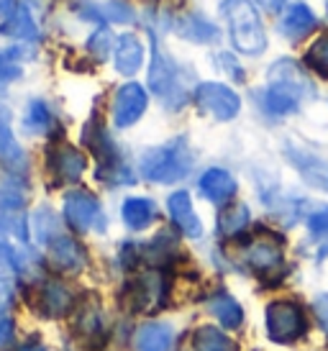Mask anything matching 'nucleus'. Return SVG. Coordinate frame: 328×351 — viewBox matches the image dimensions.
I'll use <instances>...</instances> for the list:
<instances>
[{
  "mask_svg": "<svg viewBox=\"0 0 328 351\" xmlns=\"http://www.w3.org/2000/svg\"><path fill=\"white\" fill-rule=\"evenodd\" d=\"M113 62L116 69L126 77H131L139 72L141 62H144V44L139 41L136 34H121L116 41V51H113Z\"/></svg>",
  "mask_w": 328,
  "mask_h": 351,
  "instance_id": "obj_19",
  "label": "nucleus"
},
{
  "mask_svg": "<svg viewBox=\"0 0 328 351\" xmlns=\"http://www.w3.org/2000/svg\"><path fill=\"white\" fill-rule=\"evenodd\" d=\"M326 8H328V3H326Z\"/></svg>",
  "mask_w": 328,
  "mask_h": 351,
  "instance_id": "obj_44",
  "label": "nucleus"
},
{
  "mask_svg": "<svg viewBox=\"0 0 328 351\" xmlns=\"http://www.w3.org/2000/svg\"><path fill=\"white\" fill-rule=\"evenodd\" d=\"M244 264L257 274H272L282 267V246L272 236H257L244 249Z\"/></svg>",
  "mask_w": 328,
  "mask_h": 351,
  "instance_id": "obj_11",
  "label": "nucleus"
},
{
  "mask_svg": "<svg viewBox=\"0 0 328 351\" xmlns=\"http://www.w3.org/2000/svg\"><path fill=\"white\" fill-rule=\"evenodd\" d=\"M169 282L159 269H146L121 290V302L131 313H156L167 302Z\"/></svg>",
  "mask_w": 328,
  "mask_h": 351,
  "instance_id": "obj_5",
  "label": "nucleus"
},
{
  "mask_svg": "<svg viewBox=\"0 0 328 351\" xmlns=\"http://www.w3.org/2000/svg\"><path fill=\"white\" fill-rule=\"evenodd\" d=\"M172 326L162 321H149L136 331V349L139 351H167L172 343Z\"/></svg>",
  "mask_w": 328,
  "mask_h": 351,
  "instance_id": "obj_23",
  "label": "nucleus"
},
{
  "mask_svg": "<svg viewBox=\"0 0 328 351\" xmlns=\"http://www.w3.org/2000/svg\"><path fill=\"white\" fill-rule=\"evenodd\" d=\"M47 252H49V262H51V267L59 269V272H80V269L87 264L82 244L75 241V239L67 234H59L57 239L47 246Z\"/></svg>",
  "mask_w": 328,
  "mask_h": 351,
  "instance_id": "obj_14",
  "label": "nucleus"
},
{
  "mask_svg": "<svg viewBox=\"0 0 328 351\" xmlns=\"http://www.w3.org/2000/svg\"><path fill=\"white\" fill-rule=\"evenodd\" d=\"M195 103L203 113H211L218 121H231L242 110V98L229 85L221 82H203L195 88Z\"/></svg>",
  "mask_w": 328,
  "mask_h": 351,
  "instance_id": "obj_8",
  "label": "nucleus"
},
{
  "mask_svg": "<svg viewBox=\"0 0 328 351\" xmlns=\"http://www.w3.org/2000/svg\"><path fill=\"white\" fill-rule=\"evenodd\" d=\"M257 5L261 10H267V13H285V5H288V0H257Z\"/></svg>",
  "mask_w": 328,
  "mask_h": 351,
  "instance_id": "obj_40",
  "label": "nucleus"
},
{
  "mask_svg": "<svg viewBox=\"0 0 328 351\" xmlns=\"http://www.w3.org/2000/svg\"><path fill=\"white\" fill-rule=\"evenodd\" d=\"M0 162L8 167L10 172H21L26 169V154L21 144L13 136V126H10V110L0 103Z\"/></svg>",
  "mask_w": 328,
  "mask_h": 351,
  "instance_id": "obj_18",
  "label": "nucleus"
},
{
  "mask_svg": "<svg viewBox=\"0 0 328 351\" xmlns=\"http://www.w3.org/2000/svg\"><path fill=\"white\" fill-rule=\"evenodd\" d=\"M47 167L49 172L57 177V182H78L85 172L87 159L78 147L57 141L47 152Z\"/></svg>",
  "mask_w": 328,
  "mask_h": 351,
  "instance_id": "obj_10",
  "label": "nucleus"
},
{
  "mask_svg": "<svg viewBox=\"0 0 328 351\" xmlns=\"http://www.w3.org/2000/svg\"><path fill=\"white\" fill-rule=\"evenodd\" d=\"M193 351H239L236 341L229 333H223L221 328L213 326H200L193 333Z\"/></svg>",
  "mask_w": 328,
  "mask_h": 351,
  "instance_id": "obj_27",
  "label": "nucleus"
},
{
  "mask_svg": "<svg viewBox=\"0 0 328 351\" xmlns=\"http://www.w3.org/2000/svg\"><path fill=\"white\" fill-rule=\"evenodd\" d=\"M121 218L131 231H144L146 226L154 223L156 218V205L149 197H128L121 205Z\"/></svg>",
  "mask_w": 328,
  "mask_h": 351,
  "instance_id": "obj_24",
  "label": "nucleus"
},
{
  "mask_svg": "<svg viewBox=\"0 0 328 351\" xmlns=\"http://www.w3.org/2000/svg\"><path fill=\"white\" fill-rule=\"evenodd\" d=\"M146 106H149L146 90L139 82H126L116 90V98H113V108H110L113 123L118 128L134 126L136 121L146 113Z\"/></svg>",
  "mask_w": 328,
  "mask_h": 351,
  "instance_id": "obj_9",
  "label": "nucleus"
},
{
  "mask_svg": "<svg viewBox=\"0 0 328 351\" xmlns=\"http://www.w3.org/2000/svg\"><path fill=\"white\" fill-rule=\"evenodd\" d=\"M26 256L21 252H16L13 246H8L5 241H0V274L5 272H19L26 274Z\"/></svg>",
  "mask_w": 328,
  "mask_h": 351,
  "instance_id": "obj_33",
  "label": "nucleus"
},
{
  "mask_svg": "<svg viewBox=\"0 0 328 351\" xmlns=\"http://www.w3.org/2000/svg\"><path fill=\"white\" fill-rule=\"evenodd\" d=\"M65 221L72 231H106V213L103 205L87 190H69L65 195Z\"/></svg>",
  "mask_w": 328,
  "mask_h": 351,
  "instance_id": "obj_7",
  "label": "nucleus"
},
{
  "mask_svg": "<svg viewBox=\"0 0 328 351\" xmlns=\"http://www.w3.org/2000/svg\"><path fill=\"white\" fill-rule=\"evenodd\" d=\"M75 308V295L65 282L59 280H47L36 290V311L47 318H59V315H67Z\"/></svg>",
  "mask_w": 328,
  "mask_h": 351,
  "instance_id": "obj_13",
  "label": "nucleus"
},
{
  "mask_svg": "<svg viewBox=\"0 0 328 351\" xmlns=\"http://www.w3.org/2000/svg\"><path fill=\"white\" fill-rule=\"evenodd\" d=\"M215 62L221 64L223 72H231L233 80H239V82L244 80V69L239 67V62H236V59H233L231 54H218V57H215Z\"/></svg>",
  "mask_w": 328,
  "mask_h": 351,
  "instance_id": "obj_39",
  "label": "nucleus"
},
{
  "mask_svg": "<svg viewBox=\"0 0 328 351\" xmlns=\"http://www.w3.org/2000/svg\"><path fill=\"white\" fill-rule=\"evenodd\" d=\"M0 34H3V36H13V39L36 41L39 39V26H36L34 16L29 13V8H26L23 3H19L16 10L0 23Z\"/></svg>",
  "mask_w": 328,
  "mask_h": 351,
  "instance_id": "obj_22",
  "label": "nucleus"
},
{
  "mask_svg": "<svg viewBox=\"0 0 328 351\" xmlns=\"http://www.w3.org/2000/svg\"><path fill=\"white\" fill-rule=\"evenodd\" d=\"M313 313H316V321L323 328V333H328V293H320L313 300Z\"/></svg>",
  "mask_w": 328,
  "mask_h": 351,
  "instance_id": "obj_38",
  "label": "nucleus"
},
{
  "mask_svg": "<svg viewBox=\"0 0 328 351\" xmlns=\"http://www.w3.org/2000/svg\"><path fill=\"white\" fill-rule=\"evenodd\" d=\"M198 190L203 193V197H208L211 203L215 205H226L231 203L233 195H236V180L229 169H221V167H211L205 169L200 180H198Z\"/></svg>",
  "mask_w": 328,
  "mask_h": 351,
  "instance_id": "obj_16",
  "label": "nucleus"
},
{
  "mask_svg": "<svg viewBox=\"0 0 328 351\" xmlns=\"http://www.w3.org/2000/svg\"><path fill=\"white\" fill-rule=\"evenodd\" d=\"M19 351H44V346L39 341H26Z\"/></svg>",
  "mask_w": 328,
  "mask_h": 351,
  "instance_id": "obj_43",
  "label": "nucleus"
},
{
  "mask_svg": "<svg viewBox=\"0 0 328 351\" xmlns=\"http://www.w3.org/2000/svg\"><path fill=\"white\" fill-rule=\"evenodd\" d=\"M264 326H267V336L274 343H292L303 339V333L308 331L303 308L290 300L270 302L264 311Z\"/></svg>",
  "mask_w": 328,
  "mask_h": 351,
  "instance_id": "obj_6",
  "label": "nucleus"
},
{
  "mask_svg": "<svg viewBox=\"0 0 328 351\" xmlns=\"http://www.w3.org/2000/svg\"><path fill=\"white\" fill-rule=\"evenodd\" d=\"M13 331H16L13 315L8 311H0V349H5L13 341Z\"/></svg>",
  "mask_w": 328,
  "mask_h": 351,
  "instance_id": "obj_37",
  "label": "nucleus"
},
{
  "mask_svg": "<svg viewBox=\"0 0 328 351\" xmlns=\"http://www.w3.org/2000/svg\"><path fill=\"white\" fill-rule=\"evenodd\" d=\"M16 5H19L16 0H0V21H5V19H8L10 13L16 10Z\"/></svg>",
  "mask_w": 328,
  "mask_h": 351,
  "instance_id": "obj_42",
  "label": "nucleus"
},
{
  "mask_svg": "<svg viewBox=\"0 0 328 351\" xmlns=\"http://www.w3.org/2000/svg\"><path fill=\"white\" fill-rule=\"evenodd\" d=\"M180 36L198 44H213V41L221 39V31L213 26L211 21L200 16V13H190L180 21Z\"/></svg>",
  "mask_w": 328,
  "mask_h": 351,
  "instance_id": "obj_26",
  "label": "nucleus"
},
{
  "mask_svg": "<svg viewBox=\"0 0 328 351\" xmlns=\"http://www.w3.org/2000/svg\"><path fill=\"white\" fill-rule=\"evenodd\" d=\"M167 210H169V218L174 221V226L180 228V234H185L187 239H200L203 236V223L195 213L190 193H185V190L172 193L167 200Z\"/></svg>",
  "mask_w": 328,
  "mask_h": 351,
  "instance_id": "obj_15",
  "label": "nucleus"
},
{
  "mask_svg": "<svg viewBox=\"0 0 328 351\" xmlns=\"http://www.w3.org/2000/svg\"><path fill=\"white\" fill-rule=\"evenodd\" d=\"M75 331L87 346H100L106 341V323H103V313L95 298L82 302L78 311V321H75Z\"/></svg>",
  "mask_w": 328,
  "mask_h": 351,
  "instance_id": "obj_17",
  "label": "nucleus"
},
{
  "mask_svg": "<svg viewBox=\"0 0 328 351\" xmlns=\"http://www.w3.org/2000/svg\"><path fill=\"white\" fill-rule=\"evenodd\" d=\"M270 85L259 93L261 108L274 118L298 113L303 100L316 95V88L308 80V75L292 62V59H280L270 67Z\"/></svg>",
  "mask_w": 328,
  "mask_h": 351,
  "instance_id": "obj_1",
  "label": "nucleus"
},
{
  "mask_svg": "<svg viewBox=\"0 0 328 351\" xmlns=\"http://www.w3.org/2000/svg\"><path fill=\"white\" fill-rule=\"evenodd\" d=\"M249 221H251L249 205H244V203L229 205V208H223L221 215H218V231H221V236H226V239H233V236H239L242 231H246Z\"/></svg>",
  "mask_w": 328,
  "mask_h": 351,
  "instance_id": "obj_28",
  "label": "nucleus"
},
{
  "mask_svg": "<svg viewBox=\"0 0 328 351\" xmlns=\"http://www.w3.org/2000/svg\"><path fill=\"white\" fill-rule=\"evenodd\" d=\"M80 16L82 19H95V21H113V23H131L134 21V10L128 8L121 0H110V3H80Z\"/></svg>",
  "mask_w": 328,
  "mask_h": 351,
  "instance_id": "obj_25",
  "label": "nucleus"
},
{
  "mask_svg": "<svg viewBox=\"0 0 328 351\" xmlns=\"http://www.w3.org/2000/svg\"><path fill=\"white\" fill-rule=\"evenodd\" d=\"M316 16H313V10L305 5V3H295V5H290L285 10V16L280 21V31L288 36V39L298 41L303 36H308L310 31L316 29Z\"/></svg>",
  "mask_w": 328,
  "mask_h": 351,
  "instance_id": "obj_20",
  "label": "nucleus"
},
{
  "mask_svg": "<svg viewBox=\"0 0 328 351\" xmlns=\"http://www.w3.org/2000/svg\"><path fill=\"white\" fill-rule=\"evenodd\" d=\"M195 156L190 152V144L185 136H174L169 138L162 147L149 149L144 156H141V175L149 180V182H159V185H172V182H180L190 175L193 169Z\"/></svg>",
  "mask_w": 328,
  "mask_h": 351,
  "instance_id": "obj_2",
  "label": "nucleus"
},
{
  "mask_svg": "<svg viewBox=\"0 0 328 351\" xmlns=\"http://www.w3.org/2000/svg\"><path fill=\"white\" fill-rule=\"evenodd\" d=\"M10 300H13V285H10V280H3V277H0V311H3Z\"/></svg>",
  "mask_w": 328,
  "mask_h": 351,
  "instance_id": "obj_41",
  "label": "nucleus"
},
{
  "mask_svg": "<svg viewBox=\"0 0 328 351\" xmlns=\"http://www.w3.org/2000/svg\"><path fill=\"white\" fill-rule=\"evenodd\" d=\"M305 223H308L310 236H316V239H320V236H328V208H318V210L308 213Z\"/></svg>",
  "mask_w": 328,
  "mask_h": 351,
  "instance_id": "obj_36",
  "label": "nucleus"
},
{
  "mask_svg": "<svg viewBox=\"0 0 328 351\" xmlns=\"http://www.w3.org/2000/svg\"><path fill=\"white\" fill-rule=\"evenodd\" d=\"M152 39V67H149V88L154 90L159 100L169 110L185 106L187 100V75L185 69L169 57V51L159 47L156 34L149 36Z\"/></svg>",
  "mask_w": 328,
  "mask_h": 351,
  "instance_id": "obj_3",
  "label": "nucleus"
},
{
  "mask_svg": "<svg viewBox=\"0 0 328 351\" xmlns=\"http://www.w3.org/2000/svg\"><path fill=\"white\" fill-rule=\"evenodd\" d=\"M19 49L13 51H0V88L3 85H10L13 80H19L21 75H23V69H21L19 64Z\"/></svg>",
  "mask_w": 328,
  "mask_h": 351,
  "instance_id": "obj_34",
  "label": "nucleus"
},
{
  "mask_svg": "<svg viewBox=\"0 0 328 351\" xmlns=\"http://www.w3.org/2000/svg\"><path fill=\"white\" fill-rule=\"evenodd\" d=\"M54 126V116L51 108L44 100H31L26 106V116H23V128L26 134H49Z\"/></svg>",
  "mask_w": 328,
  "mask_h": 351,
  "instance_id": "obj_29",
  "label": "nucleus"
},
{
  "mask_svg": "<svg viewBox=\"0 0 328 351\" xmlns=\"http://www.w3.org/2000/svg\"><path fill=\"white\" fill-rule=\"evenodd\" d=\"M0 231L13 234L19 241H29V223H26V215L21 210V205L0 203Z\"/></svg>",
  "mask_w": 328,
  "mask_h": 351,
  "instance_id": "obj_30",
  "label": "nucleus"
},
{
  "mask_svg": "<svg viewBox=\"0 0 328 351\" xmlns=\"http://www.w3.org/2000/svg\"><path fill=\"white\" fill-rule=\"evenodd\" d=\"M221 13L223 19L229 21L233 47L242 54L257 57L267 49V34H264L259 13L251 0H223Z\"/></svg>",
  "mask_w": 328,
  "mask_h": 351,
  "instance_id": "obj_4",
  "label": "nucleus"
},
{
  "mask_svg": "<svg viewBox=\"0 0 328 351\" xmlns=\"http://www.w3.org/2000/svg\"><path fill=\"white\" fill-rule=\"evenodd\" d=\"M208 311L218 318L223 328H239L244 323V308L239 305V300L233 298L231 293H226V290H218L215 295H211V300H208Z\"/></svg>",
  "mask_w": 328,
  "mask_h": 351,
  "instance_id": "obj_21",
  "label": "nucleus"
},
{
  "mask_svg": "<svg viewBox=\"0 0 328 351\" xmlns=\"http://www.w3.org/2000/svg\"><path fill=\"white\" fill-rule=\"evenodd\" d=\"M31 231H34V239L39 241V244L49 246L54 239H57L62 231H59V218L49 208H39L34 218H31Z\"/></svg>",
  "mask_w": 328,
  "mask_h": 351,
  "instance_id": "obj_31",
  "label": "nucleus"
},
{
  "mask_svg": "<svg viewBox=\"0 0 328 351\" xmlns=\"http://www.w3.org/2000/svg\"><path fill=\"white\" fill-rule=\"evenodd\" d=\"M305 64L313 72H318L320 77H328V34L310 44L308 54H305Z\"/></svg>",
  "mask_w": 328,
  "mask_h": 351,
  "instance_id": "obj_32",
  "label": "nucleus"
},
{
  "mask_svg": "<svg viewBox=\"0 0 328 351\" xmlns=\"http://www.w3.org/2000/svg\"><path fill=\"white\" fill-rule=\"evenodd\" d=\"M285 156L292 162V167L303 175V180H305L308 185L318 187V190H326L328 193V165L320 159V156L310 154L308 149L298 147L295 141L285 144Z\"/></svg>",
  "mask_w": 328,
  "mask_h": 351,
  "instance_id": "obj_12",
  "label": "nucleus"
},
{
  "mask_svg": "<svg viewBox=\"0 0 328 351\" xmlns=\"http://www.w3.org/2000/svg\"><path fill=\"white\" fill-rule=\"evenodd\" d=\"M110 49H113V34H110L106 26H100V29L87 39V51H90L97 62H103V59L110 54Z\"/></svg>",
  "mask_w": 328,
  "mask_h": 351,
  "instance_id": "obj_35",
  "label": "nucleus"
}]
</instances>
